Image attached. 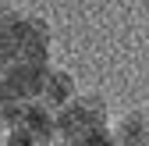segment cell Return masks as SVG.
Listing matches in <instances>:
<instances>
[{"label":"cell","instance_id":"6da1fadb","mask_svg":"<svg viewBox=\"0 0 149 146\" xmlns=\"http://www.w3.org/2000/svg\"><path fill=\"white\" fill-rule=\"evenodd\" d=\"M53 53V29L46 18L0 0V61L25 57V61H50Z\"/></svg>","mask_w":149,"mask_h":146},{"label":"cell","instance_id":"7a4b0ae2","mask_svg":"<svg viewBox=\"0 0 149 146\" xmlns=\"http://www.w3.org/2000/svg\"><path fill=\"white\" fill-rule=\"evenodd\" d=\"M61 142H110V111L100 93H74L53 111Z\"/></svg>","mask_w":149,"mask_h":146},{"label":"cell","instance_id":"3957f363","mask_svg":"<svg viewBox=\"0 0 149 146\" xmlns=\"http://www.w3.org/2000/svg\"><path fill=\"white\" fill-rule=\"evenodd\" d=\"M46 68H50V61H25V57L0 61V107H18V103L39 100Z\"/></svg>","mask_w":149,"mask_h":146},{"label":"cell","instance_id":"277c9868","mask_svg":"<svg viewBox=\"0 0 149 146\" xmlns=\"http://www.w3.org/2000/svg\"><path fill=\"white\" fill-rule=\"evenodd\" d=\"M0 118H4V139H11V142H53L57 139L53 111L43 100L0 107Z\"/></svg>","mask_w":149,"mask_h":146},{"label":"cell","instance_id":"5b68a950","mask_svg":"<svg viewBox=\"0 0 149 146\" xmlns=\"http://www.w3.org/2000/svg\"><path fill=\"white\" fill-rule=\"evenodd\" d=\"M146 128H149V111H124L110 114V142H128V146H146Z\"/></svg>","mask_w":149,"mask_h":146},{"label":"cell","instance_id":"8992f818","mask_svg":"<svg viewBox=\"0 0 149 146\" xmlns=\"http://www.w3.org/2000/svg\"><path fill=\"white\" fill-rule=\"evenodd\" d=\"M74 93H78V82H74V75L71 71H64V68H46V79H43V93H39V100L50 107V111H57V107L64 103V100H71Z\"/></svg>","mask_w":149,"mask_h":146}]
</instances>
